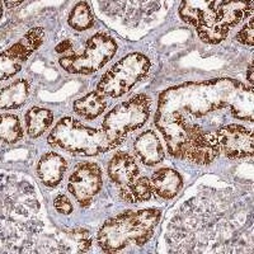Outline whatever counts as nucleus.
<instances>
[{
	"label": "nucleus",
	"mask_w": 254,
	"mask_h": 254,
	"mask_svg": "<svg viewBox=\"0 0 254 254\" xmlns=\"http://www.w3.org/2000/svg\"><path fill=\"white\" fill-rule=\"evenodd\" d=\"M158 208L125 211L104 222L97 240L103 252L119 253L128 247L144 246L153 237L160 220Z\"/></svg>",
	"instance_id": "nucleus-1"
},
{
	"label": "nucleus",
	"mask_w": 254,
	"mask_h": 254,
	"mask_svg": "<svg viewBox=\"0 0 254 254\" xmlns=\"http://www.w3.org/2000/svg\"><path fill=\"white\" fill-rule=\"evenodd\" d=\"M125 137L92 128L74 117H64L49 135V144L72 154L94 156L119 146Z\"/></svg>",
	"instance_id": "nucleus-2"
},
{
	"label": "nucleus",
	"mask_w": 254,
	"mask_h": 254,
	"mask_svg": "<svg viewBox=\"0 0 254 254\" xmlns=\"http://www.w3.org/2000/svg\"><path fill=\"white\" fill-rule=\"evenodd\" d=\"M150 66V60L144 54H130L115 64L102 76L97 90L112 98L122 97L147 75Z\"/></svg>",
	"instance_id": "nucleus-3"
},
{
	"label": "nucleus",
	"mask_w": 254,
	"mask_h": 254,
	"mask_svg": "<svg viewBox=\"0 0 254 254\" xmlns=\"http://www.w3.org/2000/svg\"><path fill=\"white\" fill-rule=\"evenodd\" d=\"M117 49V42L110 35L97 33L88 40L81 54L64 56L60 65L71 74H93L112 60Z\"/></svg>",
	"instance_id": "nucleus-4"
},
{
	"label": "nucleus",
	"mask_w": 254,
	"mask_h": 254,
	"mask_svg": "<svg viewBox=\"0 0 254 254\" xmlns=\"http://www.w3.org/2000/svg\"><path fill=\"white\" fill-rule=\"evenodd\" d=\"M151 99L146 94H139L116 106L104 117L102 128L113 136L125 137L127 132L144 126L150 117Z\"/></svg>",
	"instance_id": "nucleus-5"
},
{
	"label": "nucleus",
	"mask_w": 254,
	"mask_h": 254,
	"mask_svg": "<svg viewBox=\"0 0 254 254\" xmlns=\"http://www.w3.org/2000/svg\"><path fill=\"white\" fill-rule=\"evenodd\" d=\"M252 1H220L214 18L206 26L196 28L197 33L206 44H219L243 18L252 14Z\"/></svg>",
	"instance_id": "nucleus-6"
},
{
	"label": "nucleus",
	"mask_w": 254,
	"mask_h": 254,
	"mask_svg": "<svg viewBox=\"0 0 254 254\" xmlns=\"http://www.w3.org/2000/svg\"><path fill=\"white\" fill-rule=\"evenodd\" d=\"M45 31L42 27H35L29 29L23 38L17 44L1 52L0 56V79H6L14 76L20 71L23 64L28 60L29 56L44 44Z\"/></svg>",
	"instance_id": "nucleus-7"
},
{
	"label": "nucleus",
	"mask_w": 254,
	"mask_h": 254,
	"mask_svg": "<svg viewBox=\"0 0 254 254\" xmlns=\"http://www.w3.org/2000/svg\"><path fill=\"white\" fill-rule=\"evenodd\" d=\"M102 169L99 164L93 162L80 163L69 177L67 190L75 197L80 206L90 205L102 188Z\"/></svg>",
	"instance_id": "nucleus-8"
},
{
	"label": "nucleus",
	"mask_w": 254,
	"mask_h": 254,
	"mask_svg": "<svg viewBox=\"0 0 254 254\" xmlns=\"http://www.w3.org/2000/svg\"><path fill=\"white\" fill-rule=\"evenodd\" d=\"M220 150L230 159L253 156V131L240 125H226L216 132Z\"/></svg>",
	"instance_id": "nucleus-9"
},
{
	"label": "nucleus",
	"mask_w": 254,
	"mask_h": 254,
	"mask_svg": "<svg viewBox=\"0 0 254 254\" xmlns=\"http://www.w3.org/2000/svg\"><path fill=\"white\" fill-rule=\"evenodd\" d=\"M44 242L51 253H85L92 247V235L83 228L63 229Z\"/></svg>",
	"instance_id": "nucleus-10"
},
{
	"label": "nucleus",
	"mask_w": 254,
	"mask_h": 254,
	"mask_svg": "<svg viewBox=\"0 0 254 254\" xmlns=\"http://www.w3.org/2000/svg\"><path fill=\"white\" fill-rule=\"evenodd\" d=\"M66 169V160L58 153L51 151V153L44 154L42 158L38 160L36 172L42 185L54 188L60 185Z\"/></svg>",
	"instance_id": "nucleus-11"
},
{
	"label": "nucleus",
	"mask_w": 254,
	"mask_h": 254,
	"mask_svg": "<svg viewBox=\"0 0 254 254\" xmlns=\"http://www.w3.org/2000/svg\"><path fill=\"white\" fill-rule=\"evenodd\" d=\"M139 165L135 158L125 151L115 154L108 164V176L111 181L120 187L130 185L139 176Z\"/></svg>",
	"instance_id": "nucleus-12"
},
{
	"label": "nucleus",
	"mask_w": 254,
	"mask_h": 254,
	"mask_svg": "<svg viewBox=\"0 0 254 254\" xmlns=\"http://www.w3.org/2000/svg\"><path fill=\"white\" fill-rule=\"evenodd\" d=\"M135 153L140 162L149 167L158 165L164 160V149L160 139L154 131H145L135 140Z\"/></svg>",
	"instance_id": "nucleus-13"
},
{
	"label": "nucleus",
	"mask_w": 254,
	"mask_h": 254,
	"mask_svg": "<svg viewBox=\"0 0 254 254\" xmlns=\"http://www.w3.org/2000/svg\"><path fill=\"white\" fill-rule=\"evenodd\" d=\"M219 4L220 1H183L179 8V15L186 23L199 28L214 18Z\"/></svg>",
	"instance_id": "nucleus-14"
},
{
	"label": "nucleus",
	"mask_w": 254,
	"mask_h": 254,
	"mask_svg": "<svg viewBox=\"0 0 254 254\" xmlns=\"http://www.w3.org/2000/svg\"><path fill=\"white\" fill-rule=\"evenodd\" d=\"M150 183L156 196L164 199L174 198L183 186L181 174L172 168H160L153 174Z\"/></svg>",
	"instance_id": "nucleus-15"
},
{
	"label": "nucleus",
	"mask_w": 254,
	"mask_h": 254,
	"mask_svg": "<svg viewBox=\"0 0 254 254\" xmlns=\"http://www.w3.org/2000/svg\"><path fill=\"white\" fill-rule=\"evenodd\" d=\"M76 115L87 120H94L102 115L107 108V99L98 90L88 93L83 98L76 99L72 104Z\"/></svg>",
	"instance_id": "nucleus-16"
},
{
	"label": "nucleus",
	"mask_w": 254,
	"mask_h": 254,
	"mask_svg": "<svg viewBox=\"0 0 254 254\" xmlns=\"http://www.w3.org/2000/svg\"><path fill=\"white\" fill-rule=\"evenodd\" d=\"M29 95V84L26 79H18L1 89L0 107L3 110H15L26 103Z\"/></svg>",
	"instance_id": "nucleus-17"
},
{
	"label": "nucleus",
	"mask_w": 254,
	"mask_h": 254,
	"mask_svg": "<svg viewBox=\"0 0 254 254\" xmlns=\"http://www.w3.org/2000/svg\"><path fill=\"white\" fill-rule=\"evenodd\" d=\"M54 122V113L44 107H32L26 113L27 133L32 139L40 137Z\"/></svg>",
	"instance_id": "nucleus-18"
},
{
	"label": "nucleus",
	"mask_w": 254,
	"mask_h": 254,
	"mask_svg": "<svg viewBox=\"0 0 254 254\" xmlns=\"http://www.w3.org/2000/svg\"><path fill=\"white\" fill-rule=\"evenodd\" d=\"M151 190L153 188H151L150 179H147L146 177H140V178L133 179L130 185L121 187L120 196L126 202H145V201L150 199Z\"/></svg>",
	"instance_id": "nucleus-19"
},
{
	"label": "nucleus",
	"mask_w": 254,
	"mask_h": 254,
	"mask_svg": "<svg viewBox=\"0 0 254 254\" xmlns=\"http://www.w3.org/2000/svg\"><path fill=\"white\" fill-rule=\"evenodd\" d=\"M67 23L72 29L79 32L92 28L94 24V15H93L89 4L87 1H80L76 4L70 12Z\"/></svg>",
	"instance_id": "nucleus-20"
},
{
	"label": "nucleus",
	"mask_w": 254,
	"mask_h": 254,
	"mask_svg": "<svg viewBox=\"0 0 254 254\" xmlns=\"http://www.w3.org/2000/svg\"><path fill=\"white\" fill-rule=\"evenodd\" d=\"M1 139L6 144H15L23 137V128L20 126V121L15 115L1 116V125H0Z\"/></svg>",
	"instance_id": "nucleus-21"
},
{
	"label": "nucleus",
	"mask_w": 254,
	"mask_h": 254,
	"mask_svg": "<svg viewBox=\"0 0 254 254\" xmlns=\"http://www.w3.org/2000/svg\"><path fill=\"white\" fill-rule=\"evenodd\" d=\"M253 36H254L253 18H251L249 23H247L246 26L240 29L239 33H238V36H237V38L240 44L246 45V46H253V44H254Z\"/></svg>",
	"instance_id": "nucleus-22"
},
{
	"label": "nucleus",
	"mask_w": 254,
	"mask_h": 254,
	"mask_svg": "<svg viewBox=\"0 0 254 254\" xmlns=\"http://www.w3.org/2000/svg\"><path fill=\"white\" fill-rule=\"evenodd\" d=\"M54 206H55L56 211L63 215H70L72 212L71 202L65 194H60V196L56 197L55 201H54Z\"/></svg>",
	"instance_id": "nucleus-23"
},
{
	"label": "nucleus",
	"mask_w": 254,
	"mask_h": 254,
	"mask_svg": "<svg viewBox=\"0 0 254 254\" xmlns=\"http://www.w3.org/2000/svg\"><path fill=\"white\" fill-rule=\"evenodd\" d=\"M69 45H70L69 41H65V42H63V44H60L58 47H56V51H58V52H63L65 49H66V50L70 49Z\"/></svg>",
	"instance_id": "nucleus-24"
},
{
	"label": "nucleus",
	"mask_w": 254,
	"mask_h": 254,
	"mask_svg": "<svg viewBox=\"0 0 254 254\" xmlns=\"http://www.w3.org/2000/svg\"><path fill=\"white\" fill-rule=\"evenodd\" d=\"M253 61L251 63V65H249V69H248V74H247V78H248L249 83L253 84Z\"/></svg>",
	"instance_id": "nucleus-25"
},
{
	"label": "nucleus",
	"mask_w": 254,
	"mask_h": 254,
	"mask_svg": "<svg viewBox=\"0 0 254 254\" xmlns=\"http://www.w3.org/2000/svg\"><path fill=\"white\" fill-rule=\"evenodd\" d=\"M4 4H5L6 6H10V8H12V6L20 5V4H22V1H4Z\"/></svg>",
	"instance_id": "nucleus-26"
}]
</instances>
